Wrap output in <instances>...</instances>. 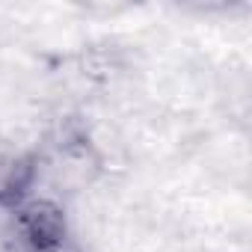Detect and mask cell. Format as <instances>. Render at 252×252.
I'll return each mask as SVG.
<instances>
[{
    "instance_id": "1",
    "label": "cell",
    "mask_w": 252,
    "mask_h": 252,
    "mask_svg": "<svg viewBox=\"0 0 252 252\" xmlns=\"http://www.w3.org/2000/svg\"><path fill=\"white\" fill-rule=\"evenodd\" d=\"M6 246L12 252H65L68 249V217L54 196L30 193L6 211L3 225Z\"/></svg>"
},
{
    "instance_id": "2",
    "label": "cell",
    "mask_w": 252,
    "mask_h": 252,
    "mask_svg": "<svg viewBox=\"0 0 252 252\" xmlns=\"http://www.w3.org/2000/svg\"><path fill=\"white\" fill-rule=\"evenodd\" d=\"M39 181V155L21 152L12 143L0 140V208L9 211L30 193Z\"/></svg>"
}]
</instances>
